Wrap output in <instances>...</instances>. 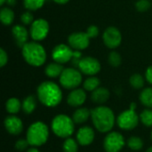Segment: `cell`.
Segmentation results:
<instances>
[{
    "label": "cell",
    "instance_id": "1",
    "mask_svg": "<svg viewBox=\"0 0 152 152\" xmlns=\"http://www.w3.org/2000/svg\"><path fill=\"white\" fill-rule=\"evenodd\" d=\"M91 119L95 129L102 134L111 132L117 120L113 110L104 105L91 110Z\"/></svg>",
    "mask_w": 152,
    "mask_h": 152
},
{
    "label": "cell",
    "instance_id": "2",
    "mask_svg": "<svg viewBox=\"0 0 152 152\" xmlns=\"http://www.w3.org/2000/svg\"><path fill=\"white\" fill-rule=\"evenodd\" d=\"M38 101L45 107L58 106L62 100V92L60 86L53 81L42 82L37 89Z\"/></svg>",
    "mask_w": 152,
    "mask_h": 152
},
{
    "label": "cell",
    "instance_id": "3",
    "mask_svg": "<svg viewBox=\"0 0 152 152\" xmlns=\"http://www.w3.org/2000/svg\"><path fill=\"white\" fill-rule=\"evenodd\" d=\"M21 53L25 61L33 67H40L46 61V52L37 42H28L22 48Z\"/></svg>",
    "mask_w": 152,
    "mask_h": 152
},
{
    "label": "cell",
    "instance_id": "4",
    "mask_svg": "<svg viewBox=\"0 0 152 152\" xmlns=\"http://www.w3.org/2000/svg\"><path fill=\"white\" fill-rule=\"evenodd\" d=\"M49 137V128L47 125L41 121L32 123L27 130L26 139L30 146L39 147L44 145Z\"/></svg>",
    "mask_w": 152,
    "mask_h": 152
},
{
    "label": "cell",
    "instance_id": "5",
    "mask_svg": "<svg viewBox=\"0 0 152 152\" xmlns=\"http://www.w3.org/2000/svg\"><path fill=\"white\" fill-rule=\"evenodd\" d=\"M51 129L56 136L67 139L70 137L75 131V122L69 116L59 114L53 118Z\"/></svg>",
    "mask_w": 152,
    "mask_h": 152
},
{
    "label": "cell",
    "instance_id": "6",
    "mask_svg": "<svg viewBox=\"0 0 152 152\" xmlns=\"http://www.w3.org/2000/svg\"><path fill=\"white\" fill-rule=\"evenodd\" d=\"M82 83V74L80 70L74 68H66L60 76L61 86L68 90H73L78 87Z\"/></svg>",
    "mask_w": 152,
    "mask_h": 152
},
{
    "label": "cell",
    "instance_id": "7",
    "mask_svg": "<svg viewBox=\"0 0 152 152\" xmlns=\"http://www.w3.org/2000/svg\"><path fill=\"white\" fill-rule=\"evenodd\" d=\"M117 125L122 130H133L135 127H137L140 117L137 115L135 110H133L131 109L126 110L123 112H121L118 118H117Z\"/></svg>",
    "mask_w": 152,
    "mask_h": 152
},
{
    "label": "cell",
    "instance_id": "8",
    "mask_svg": "<svg viewBox=\"0 0 152 152\" xmlns=\"http://www.w3.org/2000/svg\"><path fill=\"white\" fill-rule=\"evenodd\" d=\"M125 145V138L118 132L108 133L103 140V149L106 152H120Z\"/></svg>",
    "mask_w": 152,
    "mask_h": 152
},
{
    "label": "cell",
    "instance_id": "9",
    "mask_svg": "<svg viewBox=\"0 0 152 152\" xmlns=\"http://www.w3.org/2000/svg\"><path fill=\"white\" fill-rule=\"evenodd\" d=\"M49 33V24L45 19H37L30 25L29 35L36 42L44 40Z\"/></svg>",
    "mask_w": 152,
    "mask_h": 152
},
{
    "label": "cell",
    "instance_id": "10",
    "mask_svg": "<svg viewBox=\"0 0 152 152\" xmlns=\"http://www.w3.org/2000/svg\"><path fill=\"white\" fill-rule=\"evenodd\" d=\"M77 68L80 70V72L85 75L94 76L100 72L102 66L100 61L96 58L86 56V57H83L80 60Z\"/></svg>",
    "mask_w": 152,
    "mask_h": 152
},
{
    "label": "cell",
    "instance_id": "11",
    "mask_svg": "<svg viewBox=\"0 0 152 152\" xmlns=\"http://www.w3.org/2000/svg\"><path fill=\"white\" fill-rule=\"evenodd\" d=\"M102 40L104 45L110 49H115L118 47L122 42V35L119 29L116 27L107 28L102 35Z\"/></svg>",
    "mask_w": 152,
    "mask_h": 152
},
{
    "label": "cell",
    "instance_id": "12",
    "mask_svg": "<svg viewBox=\"0 0 152 152\" xmlns=\"http://www.w3.org/2000/svg\"><path fill=\"white\" fill-rule=\"evenodd\" d=\"M73 51L69 45L60 44L54 46L52 51L53 60L58 63L64 64L70 61L73 58Z\"/></svg>",
    "mask_w": 152,
    "mask_h": 152
},
{
    "label": "cell",
    "instance_id": "13",
    "mask_svg": "<svg viewBox=\"0 0 152 152\" xmlns=\"http://www.w3.org/2000/svg\"><path fill=\"white\" fill-rule=\"evenodd\" d=\"M90 37L86 32H74L68 37L69 45L74 50H84L89 46Z\"/></svg>",
    "mask_w": 152,
    "mask_h": 152
},
{
    "label": "cell",
    "instance_id": "14",
    "mask_svg": "<svg viewBox=\"0 0 152 152\" xmlns=\"http://www.w3.org/2000/svg\"><path fill=\"white\" fill-rule=\"evenodd\" d=\"M5 130L12 135H19L23 130V123L21 119L14 115H11L5 118L4 121Z\"/></svg>",
    "mask_w": 152,
    "mask_h": 152
},
{
    "label": "cell",
    "instance_id": "15",
    "mask_svg": "<svg viewBox=\"0 0 152 152\" xmlns=\"http://www.w3.org/2000/svg\"><path fill=\"white\" fill-rule=\"evenodd\" d=\"M95 137L94 131L90 126H82L77 132V141L81 146H89L93 143Z\"/></svg>",
    "mask_w": 152,
    "mask_h": 152
},
{
    "label": "cell",
    "instance_id": "16",
    "mask_svg": "<svg viewBox=\"0 0 152 152\" xmlns=\"http://www.w3.org/2000/svg\"><path fill=\"white\" fill-rule=\"evenodd\" d=\"M86 101V93L85 89L76 88L73 89L67 97V102L69 106L78 108L82 106Z\"/></svg>",
    "mask_w": 152,
    "mask_h": 152
},
{
    "label": "cell",
    "instance_id": "17",
    "mask_svg": "<svg viewBox=\"0 0 152 152\" xmlns=\"http://www.w3.org/2000/svg\"><path fill=\"white\" fill-rule=\"evenodd\" d=\"M12 36L15 39V42L19 47L22 48L28 43V32L24 26H21L19 24L14 25L12 28Z\"/></svg>",
    "mask_w": 152,
    "mask_h": 152
},
{
    "label": "cell",
    "instance_id": "18",
    "mask_svg": "<svg viewBox=\"0 0 152 152\" xmlns=\"http://www.w3.org/2000/svg\"><path fill=\"white\" fill-rule=\"evenodd\" d=\"M110 97V91L107 88L101 87V86L95 89L94 92H92V94H91V100L95 104H98V105L104 104L106 102H108Z\"/></svg>",
    "mask_w": 152,
    "mask_h": 152
},
{
    "label": "cell",
    "instance_id": "19",
    "mask_svg": "<svg viewBox=\"0 0 152 152\" xmlns=\"http://www.w3.org/2000/svg\"><path fill=\"white\" fill-rule=\"evenodd\" d=\"M91 118V110L87 108H78L72 115V119L75 124H84Z\"/></svg>",
    "mask_w": 152,
    "mask_h": 152
},
{
    "label": "cell",
    "instance_id": "20",
    "mask_svg": "<svg viewBox=\"0 0 152 152\" xmlns=\"http://www.w3.org/2000/svg\"><path fill=\"white\" fill-rule=\"evenodd\" d=\"M63 69H64V68H63L62 64L54 61V62L49 63V64L45 67V75H46L48 77L55 78V77H60V76L61 75Z\"/></svg>",
    "mask_w": 152,
    "mask_h": 152
},
{
    "label": "cell",
    "instance_id": "21",
    "mask_svg": "<svg viewBox=\"0 0 152 152\" xmlns=\"http://www.w3.org/2000/svg\"><path fill=\"white\" fill-rule=\"evenodd\" d=\"M21 108H22V103L20 102L19 99L14 98V97L8 99L5 103V110L11 115L17 114L20 110Z\"/></svg>",
    "mask_w": 152,
    "mask_h": 152
},
{
    "label": "cell",
    "instance_id": "22",
    "mask_svg": "<svg viewBox=\"0 0 152 152\" xmlns=\"http://www.w3.org/2000/svg\"><path fill=\"white\" fill-rule=\"evenodd\" d=\"M37 108V101L34 95L27 96L22 102V110L25 114L29 115L34 112Z\"/></svg>",
    "mask_w": 152,
    "mask_h": 152
},
{
    "label": "cell",
    "instance_id": "23",
    "mask_svg": "<svg viewBox=\"0 0 152 152\" xmlns=\"http://www.w3.org/2000/svg\"><path fill=\"white\" fill-rule=\"evenodd\" d=\"M0 19L4 25H11L14 20V12L9 7H3L0 11Z\"/></svg>",
    "mask_w": 152,
    "mask_h": 152
},
{
    "label": "cell",
    "instance_id": "24",
    "mask_svg": "<svg viewBox=\"0 0 152 152\" xmlns=\"http://www.w3.org/2000/svg\"><path fill=\"white\" fill-rule=\"evenodd\" d=\"M139 99L142 105L149 109H152V87L143 89L140 94Z\"/></svg>",
    "mask_w": 152,
    "mask_h": 152
},
{
    "label": "cell",
    "instance_id": "25",
    "mask_svg": "<svg viewBox=\"0 0 152 152\" xmlns=\"http://www.w3.org/2000/svg\"><path fill=\"white\" fill-rule=\"evenodd\" d=\"M101 81L98 77L94 76H90L88 78H86L83 83V87L86 91L88 92H94L95 89L100 87Z\"/></svg>",
    "mask_w": 152,
    "mask_h": 152
},
{
    "label": "cell",
    "instance_id": "26",
    "mask_svg": "<svg viewBox=\"0 0 152 152\" xmlns=\"http://www.w3.org/2000/svg\"><path fill=\"white\" fill-rule=\"evenodd\" d=\"M127 146L134 151H139L143 147V142L139 136H131L127 141Z\"/></svg>",
    "mask_w": 152,
    "mask_h": 152
},
{
    "label": "cell",
    "instance_id": "27",
    "mask_svg": "<svg viewBox=\"0 0 152 152\" xmlns=\"http://www.w3.org/2000/svg\"><path fill=\"white\" fill-rule=\"evenodd\" d=\"M63 152H77L78 151V142L77 141L69 137L65 139L62 144Z\"/></svg>",
    "mask_w": 152,
    "mask_h": 152
},
{
    "label": "cell",
    "instance_id": "28",
    "mask_svg": "<svg viewBox=\"0 0 152 152\" xmlns=\"http://www.w3.org/2000/svg\"><path fill=\"white\" fill-rule=\"evenodd\" d=\"M46 0H23L24 7L28 11H37L40 9Z\"/></svg>",
    "mask_w": 152,
    "mask_h": 152
},
{
    "label": "cell",
    "instance_id": "29",
    "mask_svg": "<svg viewBox=\"0 0 152 152\" xmlns=\"http://www.w3.org/2000/svg\"><path fill=\"white\" fill-rule=\"evenodd\" d=\"M140 121L147 127H152V110L146 109L140 114Z\"/></svg>",
    "mask_w": 152,
    "mask_h": 152
},
{
    "label": "cell",
    "instance_id": "30",
    "mask_svg": "<svg viewBox=\"0 0 152 152\" xmlns=\"http://www.w3.org/2000/svg\"><path fill=\"white\" fill-rule=\"evenodd\" d=\"M129 83L134 89H142L144 86V78L140 74H134L130 77Z\"/></svg>",
    "mask_w": 152,
    "mask_h": 152
},
{
    "label": "cell",
    "instance_id": "31",
    "mask_svg": "<svg viewBox=\"0 0 152 152\" xmlns=\"http://www.w3.org/2000/svg\"><path fill=\"white\" fill-rule=\"evenodd\" d=\"M108 61H109L110 66H112L114 68H117V67L120 66L122 59H121V56H120V54L118 53H117L115 51H112L109 54Z\"/></svg>",
    "mask_w": 152,
    "mask_h": 152
},
{
    "label": "cell",
    "instance_id": "32",
    "mask_svg": "<svg viewBox=\"0 0 152 152\" xmlns=\"http://www.w3.org/2000/svg\"><path fill=\"white\" fill-rule=\"evenodd\" d=\"M151 6V3L149 0H138L135 3V7L139 12H146Z\"/></svg>",
    "mask_w": 152,
    "mask_h": 152
},
{
    "label": "cell",
    "instance_id": "33",
    "mask_svg": "<svg viewBox=\"0 0 152 152\" xmlns=\"http://www.w3.org/2000/svg\"><path fill=\"white\" fill-rule=\"evenodd\" d=\"M20 21L24 25H31L34 21V16L29 11H27L20 15Z\"/></svg>",
    "mask_w": 152,
    "mask_h": 152
},
{
    "label": "cell",
    "instance_id": "34",
    "mask_svg": "<svg viewBox=\"0 0 152 152\" xmlns=\"http://www.w3.org/2000/svg\"><path fill=\"white\" fill-rule=\"evenodd\" d=\"M28 145H29V143L27 141V139L26 140L25 139H20L15 142V149L19 151H23L28 148Z\"/></svg>",
    "mask_w": 152,
    "mask_h": 152
},
{
    "label": "cell",
    "instance_id": "35",
    "mask_svg": "<svg viewBox=\"0 0 152 152\" xmlns=\"http://www.w3.org/2000/svg\"><path fill=\"white\" fill-rule=\"evenodd\" d=\"M86 34L88 35V37L90 38H95L97 37V36L99 35V28L97 26L95 25H91L88 27L87 30H86Z\"/></svg>",
    "mask_w": 152,
    "mask_h": 152
},
{
    "label": "cell",
    "instance_id": "36",
    "mask_svg": "<svg viewBox=\"0 0 152 152\" xmlns=\"http://www.w3.org/2000/svg\"><path fill=\"white\" fill-rule=\"evenodd\" d=\"M7 61H8V55H7L6 52L3 48H1L0 49V67L1 68L4 67L6 65Z\"/></svg>",
    "mask_w": 152,
    "mask_h": 152
},
{
    "label": "cell",
    "instance_id": "37",
    "mask_svg": "<svg viewBox=\"0 0 152 152\" xmlns=\"http://www.w3.org/2000/svg\"><path fill=\"white\" fill-rule=\"evenodd\" d=\"M145 78H146V81L152 85V66L148 67V69H146V72H145Z\"/></svg>",
    "mask_w": 152,
    "mask_h": 152
},
{
    "label": "cell",
    "instance_id": "38",
    "mask_svg": "<svg viewBox=\"0 0 152 152\" xmlns=\"http://www.w3.org/2000/svg\"><path fill=\"white\" fill-rule=\"evenodd\" d=\"M54 3L58 4H67L69 0H53Z\"/></svg>",
    "mask_w": 152,
    "mask_h": 152
},
{
    "label": "cell",
    "instance_id": "39",
    "mask_svg": "<svg viewBox=\"0 0 152 152\" xmlns=\"http://www.w3.org/2000/svg\"><path fill=\"white\" fill-rule=\"evenodd\" d=\"M6 4L8 5H14L16 4V0H6Z\"/></svg>",
    "mask_w": 152,
    "mask_h": 152
},
{
    "label": "cell",
    "instance_id": "40",
    "mask_svg": "<svg viewBox=\"0 0 152 152\" xmlns=\"http://www.w3.org/2000/svg\"><path fill=\"white\" fill-rule=\"evenodd\" d=\"M27 152H40L39 150H37V147H32V148H30V149H28Z\"/></svg>",
    "mask_w": 152,
    "mask_h": 152
},
{
    "label": "cell",
    "instance_id": "41",
    "mask_svg": "<svg viewBox=\"0 0 152 152\" xmlns=\"http://www.w3.org/2000/svg\"><path fill=\"white\" fill-rule=\"evenodd\" d=\"M129 109H131V110H135V109H136V103H135V102H132Z\"/></svg>",
    "mask_w": 152,
    "mask_h": 152
},
{
    "label": "cell",
    "instance_id": "42",
    "mask_svg": "<svg viewBox=\"0 0 152 152\" xmlns=\"http://www.w3.org/2000/svg\"><path fill=\"white\" fill-rule=\"evenodd\" d=\"M4 3H6V0H0V4L1 5H4Z\"/></svg>",
    "mask_w": 152,
    "mask_h": 152
},
{
    "label": "cell",
    "instance_id": "43",
    "mask_svg": "<svg viewBox=\"0 0 152 152\" xmlns=\"http://www.w3.org/2000/svg\"><path fill=\"white\" fill-rule=\"evenodd\" d=\"M146 152H152V146L150 147V148H148V150L146 151Z\"/></svg>",
    "mask_w": 152,
    "mask_h": 152
},
{
    "label": "cell",
    "instance_id": "44",
    "mask_svg": "<svg viewBox=\"0 0 152 152\" xmlns=\"http://www.w3.org/2000/svg\"><path fill=\"white\" fill-rule=\"evenodd\" d=\"M151 139H152V132H151Z\"/></svg>",
    "mask_w": 152,
    "mask_h": 152
},
{
    "label": "cell",
    "instance_id": "45",
    "mask_svg": "<svg viewBox=\"0 0 152 152\" xmlns=\"http://www.w3.org/2000/svg\"><path fill=\"white\" fill-rule=\"evenodd\" d=\"M46 1H48V0H46Z\"/></svg>",
    "mask_w": 152,
    "mask_h": 152
}]
</instances>
